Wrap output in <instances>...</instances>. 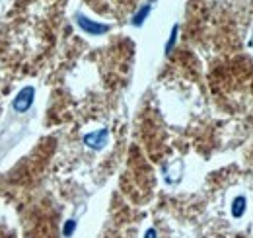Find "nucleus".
I'll return each mask as SVG.
<instances>
[{"label":"nucleus","mask_w":253,"mask_h":238,"mask_svg":"<svg viewBox=\"0 0 253 238\" xmlns=\"http://www.w3.org/2000/svg\"><path fill=\"white\" fill-rule=\"evenodd\" d=\"M74 227H76V223L74 221H66V225H64V237H70L72 233H74Z\"/></svg>","instance_id":"nucleus-7"},{"label":"nucleus","mask_w":253,"mask_h":238,"mask_svg":"<svg viewBox=\"0 0 253 238\" xmlns=\"http://www.w3.org/2000/svg\"><path fill=\"white\" fill-rule=\"evenodd\" d=\"M244 205H246V199L244 197H238L236 201H234V217H240L242 213H244Z\"/></svg>","instance_id":"nucleus-5"},{"label":"nucleus","mask_w":253,"mask_h":238,"mask_svg":"<svg viewBox=\"0 0 253 238\" xmlns=\"http://www.w3.org/2000/svg\"><path fill=\"white\" fill-rule=\"evenodd\" d=\"M76 22H78V26H80L82 30L86 31V33H90V35H101V33H107V31H109V26L92 22V20H88V18L82 16V14L76 16Z\"/></svg>","instance_id":"nucleus-2"},{"label":"nucleus","mask_w":253,"mask_h":238,"mask_svg":"<svg viewBox=\"0 0 253 238\" xmlns=\"http://www.w3.org/2000/svg\"><path fill=\"white\" fill-rule=\"evenodd\" d=\"M33 96H35V90H33L32 86H26V88L14 98V110L20 112V114L28 112L33 104Z\"/></svg>","instance_id":"nucleus-1"},{"label":"nucleus","mask_w":253,"mask_h":238,"mask_svg":"<svg viewBox=\"0 0 253 238\" xmlns=\"http://www.w3.org/2000/svg\"><path fill=\"white\" fill-rule=\"evenodd\" d=\"M148 14H150V4H146V6H142V8H140V10L136 12V16L132 18V24H134V26H142Z\"/></svg>","instance_id":"nucleus-4"},{"label":"nucleus","mask_w":253,"mask_h":238,"mask_svg":"<svg viewBox=\"0 0 253 238\" xmlns=\"http://www.w3.org/2000/svg\"><path fill=\"white\" fill-rule=\"evenodd\" d=\"M156 237V233H154V231H148V233H146V238H154Z\"/></svg>","instance_id":"nucleus-8"},{"label":"nucleus","mask_w":253,"mask_h":238,"mask_svg":"<svg viewBox=\"0 0 253 238\" xmlns=\"http://www.w3.org/2000/svg\"><path fill=\"white\" fill-rule=\"evenodd\" d=\"M105 141H107V131H105V129L84 137V143H86L88 147H94V149H101V147L105 145Z\"/></svg>","instance_id":"nucleus-3"},{"label":"nucleus","mask_w":253,"mask_h":238,"mask_svg":"<svg viewBox=\"0 0 253 238\" xmlns=\"http://www.w3.org/2000/svg\"><path fill=\"white\" fill-rule=\"evenodd\" d=\"M177 31H179V26H173L171 37H169V41H168V45H166V51H168V53L173 49V45H175V41H177Z\"/></svg>","instance_id":"nucleus-6"}]
</instances>
